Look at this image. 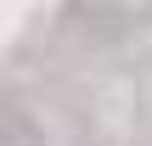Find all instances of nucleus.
Segmentation results:
<instances>
[{"mask_svg":"<svg viewBox=\"0 0 152 146\" xmlns=\"http://www.w3.org/2000/svg\"><path fill=\"white\" fill-rule=\"evenodd\" d=\"M0 146H51L45 129H39V118L23 101H11V96H0Z\"/></svg>","mask_w":152,"mask_h":146,"instance_id":"1","label":"nucleus"}]
</instances>
